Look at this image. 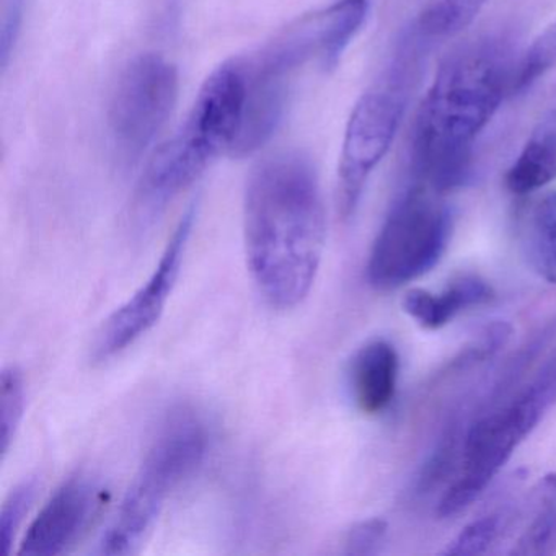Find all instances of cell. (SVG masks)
I'll return each instance as SVG.
<instances>
[{"instance_id":"cell-1","label":"cell","mask_w":556,"mask_h":556,"mask_svg":"<svg viewBox=\"0 0 556 556\" xmlns=\"http://www.w3.org/2000/svg\"><path fill=\"white\" fill-rule=\"evenodd\" d=\"M250 275L271 307L301 304L317 278L327 237L315 168L299 154H281L250 175L243 203Z\"/></svg>"},{"instance_id":"cell-2","label":"cell","mask_w":556,"mask_h":556,"mask_svg":"<svg viewBox=\"0 0 556 556\" xmlns=\"http://www.w3.org/2000/svg\"><path fill=\"white\" fill-rule=\"evenodd\" d=\"M513 66L506 45L484 38L455 51L439 67L413 136L419 184L439 194L467 184L475 141L510 93Z\"/></svg>"},{"instance_id":"cell-3","label":"cell","mask_w":556,"mask_h":556,"mask_svg":"<svg viewBox=\"0 0 556 556\" xmlns=\"http://www.w3.org/2000/svg\"><path fill=\"white\" fill-rule=\"evenodd\" d=\"M207 445L206 425L193 409H174L165 418L115 522L103 536V555H129L138 549L168 496L203 464Z\"/></svg>"},{"instance_id":"cell-4","label":"cell","mask_w":556,"mask_h":556,"mask_svg":"<svg viewBox=\"0 0 556 556\" xmlns=\"http://www.w3.org/2000/svg\"><path fill=\"white\" fill-rule=\"evenodd\" d=\"M441 197L418 184L396 198L367 260L366 278L374 289L395 291L441 262L452 236V214Z\"/></svg>"},{"instance_id":"cell-5","label":"cell","mask_w":556,"mask_h":556,"mask_svg":"<svg viewBox=\"0 0 556 556\" xmlns=\"http://www.w3.org/2000/svg\"><path fill=\"white\" fill-rule=\"evenodd\" d=\"M549 408L552 403L526 382L470 422L460 467L439 501L438 516H457L478 500Z\"/></svg>"},{"instance_id":"cell-6","label":"cell","mask_w":556,"mask_h":556,"mask_svg":"<svg viewBox=\"0 0 556 556\" xmlns=\"http://www.w3.org/2000/svg\"><path fill=\"white\" fill-rule=\"evenodd\" d=\"M178 71L154 53L139 54L122 71L109 106V136L123 164L146 154L174 112Z\"/></svg>"},{"instance_id":"cell-7","label":"cell","mask_w":556,"mask_h":556,"mask_svg":"<svg viewBox=\"0 0 556 556\" xmlns=\"http://www.w3.org/2000/svg\"><path fill=\"white\" fill-rule=\"evenodd\" d=\"M367 14V0H338L324 11L305 15L245 61L247 74L250 79L289 87L292 76L311 61L333 70L366 24Z\"/></svg>"},{"instance_id":"cell-8","label":"cell","mask_w":556,"mask_h":556,"mask_svg":"<svg viewBox=\"0 0 556 556\" xmlns=\"http://www.w3.org/2000/svg\"><path fill=\"white\" fill-rule=\"evenodd\" d=\"M403 112L405 93L392 84L364 93L354 106L338 168V203L346 219L353 216L367 180L392 148Z\"/></svg>"},{"instance_id":"cell-9","label":"cell","mask_w":556,"mask_h":556,"mask_svg":"<svg viewBox=\"0 0 556 556\" xmlns=\"http://www.w3.org/2000/svg\"><path fill=\"white\" fill-rule=\"evenodd\" d=\"M194 210H188L168 240L151 278L116 308L97 331L92 344L93 363H106L141 340L161 320L165 305L174 292L184 262L185 249L193 229Z\"/></svg>"},{"instance_id":"cell-10","label":"cell","mask_w":556,"mask_h":556,"mask_svg":"<svg viewBox=\"0 0 556 556\" xmlns=\"http://www.w3.org/2000/svg\"><path fill=\"white\" fill-rule=\"evenodd\" d=\"M103 504V491L89 475L64 481L22 540L18 555L54 556L67 552L89 529Z\"/></svg>"},{"instance_id":"cell-11","label":"cell","mask_w":556,"mask_h":556,"mask_svg":"<svg viewBox=\"0 0 556 556\" xmlns=\"http://www.w3.org/2000/svg\"><path fill=\"white\" fill-rule=\"evenodd\" d=\"M400 356L386 340H372L356 351L350 363V390L357 409L376 416L386 412L395 399Z\"/></svg>"},{"instance_id":"cell-12","label":"cell","mask_w":556,"mask_h":556,"mask_svg":"<svg viewBox=\"0 0 556 556\" xmlns=\"http://www.w3.org/2000/svg\"><path fill=\"white\" fill-rule=\"evenodd\" d=\"M494 291L480 276L464 275L452 279L441 292L412 289L406 292L402 307L408 317L422 328L439 330L468 308L493 301Z\"/></svg>"},{"instance_id":"cell-13","label":"cell","mask_w":556,"mask_h":556,"mask_svg":"<svg viewBox=\"0 0 556 556\" xmlns=\"http://www.w3.org/2000/svg\"><path fill=\"white\" fill-rule=\"evenodd\" d=\"M556 180V106L530 132L506 175V187L517 197L535 193Z\"/></svg>"},{"instance_id":"cell-14","label":"cell","mask_w":556,"mask_h":556,"mask_svg":"<svg viewBox=\"0 0 556 556\" xmlns=\"http://www.w3.org/2000/svg\"><path fill=\"white\" fill-rule=\"evenodd\" d=\"M556 552V475L543 478L539 503L529 526L514 543L510 555L545 556Z\"/></svg>"},{"instance_id":"cell-15","label":"cell","mask_w":556,"mask_h":556,"mask_svg":"<svg viewBox=\"0 0 556 556\" xmlns=\"http://www.w3.org/2000/svg\"><path fill=\"white\" fill-rule=\"evenodd\" d=\"M527 245L533 269L548 285L556 286V193L533 210Z\"/></svg>"},{"instance_id":"cell-16","label":"cell","mask_w":556,"mask_h":556,"mask_svg":"<svg viewBox=\"0 0 556 556\" xmlns=\"http://www.w3.org/2000/svg\"><path fill=\"white\" fill-rule=\"evenodd\" d=\"M465 426L462 431V425L452 422L442 432L439 441L435 442L434 448L429 452L425 464L419 468L418 477H416L415 491L418 496H426L432 493L435 488L441 486L444 481L448 480L452 471L460 467L462 448H464Z\"/></svg>"},{"instance_id":"cell-17","label":"cell","mask_w":556,"mask_h":556,"mask_svg":"<svg viewBox=\"0 0 556 556\" xmlns=\"http://www.w3.org/2000/svg\"><path fill=\"white\" fill-rule=\"evenodd\" d=\"M488 0H429L419 30L429 38H448L460 34L475 21Z\"/></svg>"},{"instance_id":"cell-18","label":"cell","mask_w":556,"mask_h":556,"mask_svg":"<svg viewBox=\"0 0 556 556\" xmlns=\"http://www.w3.org/2000/svg\"><path fill=\"white\" fill-rule=\"evenodd\" d=\"M555 67L556 21L530 43L517 63L514 61L513 74H510V96L526 92Z\"/></svg>"},{"instance_id":"cell-19","label":"cell","mask_w":556,"mask_h":556,"mask_svg":"<svg viewBox=\"0 0 556 556\" xmlns=\"http://www.w3.org/2000/svg\"><path fill=\"white\" fill-rule=\"evenodd\" d=\"M510 520L513 517L507 510H497V513L478 517L473 522L465 526L458 535L448 543L445 555H484L494 545H497L501 539H504L509 530Z\"/></svg>"},{"instance_id":"cell-20","label":"cell","mask_w":556,"mask_h":556,"mask_svg":"<svg viewBox=\"0 0 556 556\" xmlns=\"http://www.w3.org/2000/svg\"><path fill=\"white\" fill-rule=\"evenodd\" d=\"M25 380L17 366H9L0 376V441L2 457L11 451L12 442L17 435L24 419Z\"/></svg>"},{"instance_id":"cell-21","label":"cell","mask_w":556,"mask_h":556,"mask_svg":"<svg viewBox=\"0 0 556 556\" xmlns=\"http://www.w3.org/2000/svg\"><path fill=\"white\" fill-rule=\"evenodd\" d=\"M37 493L35 480L24 481L11 491L0 510V548L4 555H11L15 535L24 523Z\"/></svg>"},{"instance_id":"cell-22","label":"cell","mask_w":556,"mask_h":556,"mask_svg":"<svg viewBox=\"0 0 556 556\" xmlns=\"http://www.w3.org/2000/svg\"><path fill=\"white\" fill-rule=\"evenodd\" d=\"M387 532H389L387 520L379 517L361 520L348 532L344 553L354 556L376 555L386 543Z\"/></svg>"},{"instance_id":"cell-23","label":"cell","mask_w":556,"mask_h":556,"mask_svg":"<svg viewBox=\"0 0 556 556\" xmlns=\"http://www.w3.org/2000/svg\"><path fill=\"white\" fill-rule=\"evenodd\" d=\"M22 17H24V0H11L5 8L2 31H0V64L5 70L11 60L12 51L21 34Z\"/></svg>"}]
</instances>
